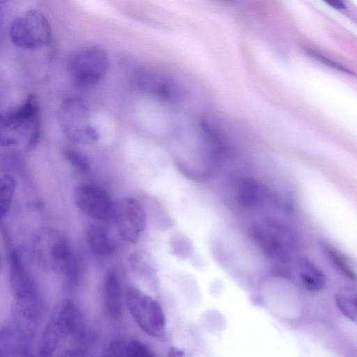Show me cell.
Listing matches in <instances>:
<instances>
[{
  "mask_svg": "<svg viewBox=\"0 0 357 357\" xmlns=\"http://www.w3.org/2000/svg\"><path fill=\"white\" fill-rule=\"evenodd\" d=\"M39 135L40 107L34 95H29L17 108L0 114V146L25 143L33 147Z\"/></svg>",
  "mask_w": 357,
  "mask_h": 357,
  "instance_id": "1",
  "label": "cell"
},
{
  "mask_svg": "<svg viewBox=\"0 0 357 357\" xmlns=\"http://www.w3.org/2000/svg\"><path fill=\"white\" fill-rule=\"evenodd\" d=\"M31 249L36 263L45 271L63 273L75 257L66 238L50 227L40 228L33 234Z\"/></svg>",
  "mask_w": 357,
  "mask_h": 357,
  "instance_id": "2",
  "label": "cell"
},
{
  "mask_svg": "<svg viewBox=\"0 0 357 357\" xmlns=\"http://www.w3.org/2000/svg\"><path fill=\"white\" fill-rule=\"evenodd\" d=\"M251 234L261 250L272 259L289 261L296 246V238L292 229L284 222L266 219L257 222Z\"/></svg>",
  "mask_w": 357,
  "mask_h": 357,
  "instance_id": "3",
  "label": "cell"
},
{
  "mask_svg": "<svg viewBox=\"0 0 357 357\" xmlns=\"http://www.w3.org/2000/svg\"><path fill=\"white\" fill-rule=\"evenodd\" d=\"M56 119L65 136L72 142L88 145L96 142L99 134L91 124L86 103L78 98H68L59 107Z\"/></svg>",
  "mask_w": 357,
  "mask_h": 357,
  "instance_id": "4",
  "label": "cell"
},
{
  "mask_svg": "<svg viewBox=\"0 0 357 357\" xmlns=\"http://www.w3.org/2000/svg\"><path fill=\"white\" fill-rule=\"evenodd\" d=\"M9 35L15 45L26 50L43 48L52 40L50 24L44 14L36 9L16 16L10 26Z\"/></svg>",
  "mask_w": 357,
  "mask_h": 357,
  "instance_id": "5",
  "label": "cell"
},
{
  "mask_svg": "<svg viewBox=\"0 0 357 357\" xmlns=\"http://www.w3.org/2000/svg\"><path fill=\"white\" fill-rule=\"evenodd\" d=\"M109 55L101 45H91L77 52L70 59L69 72L73 83L81 89L92 87L107 75Z\"/></svg>",
  "mask_w": 357,
  "mask_h": 357,
  "instance_id": "6",
  "label": "cell"
},
{
  "mask_svg": "<svg viewBox=\"0 0 357 357\" xmlns=\"http://www.w3.org/2000/svg\"><path fill=\"white\" fill-rule=\"evenodd\" d=\"M125 298L131 317L142 331L153 337L165 335L166 317L157 300L135 287L126 289Z\"/></svg>",
  "mask_w": 357,
  "mask_h": 357,
  "instance_id": "7",
  "label": "cell"
},
{
  "mask_svg": "<svg viewBox=\"0 0 357 357\" xmlns=\"http://www.w3.org/2000/svg\"><path fill=\"white\" fill-rule=\"evenodd\" d=\"M73 195L75 206L85 215L98 221H113L116 202L103 188L82 183L75 188Z\"/></svg>",
  "mask_w": 357,
  "mask_h": 357,
  "instance_id": "8",
  "label": "cell"
},
{
  "mask_svg": "<svg viewBox=\"0 0 357 357\" xmlns=\"http://www.w3.org/2000/svg\"><path fill=\"white\" fill-rule=\"evenodd\" d=\"M49 324L57 331L61 342L89 340L83 314L69 298L61 299L55 305Z\"/></svg>",
  "mask_w": 357,
  "mask_h": 357,
  "instance_id": "9",
  "label": "cell"
},
{
  "mask_svg": "<svg viewBox=\"0 0 357 357\" xmlns=\"http://www.w3.org/2000/svg\"><path fill=\"white\" fill-rule=\"evenodd\" d=\"M121 238L130 244H136L146 226L145 210L135 197H126L116 202L114 220Z\"/></svg>",
  "mask_w": 357,
  "mask_h": 357,
  "instance_id": "10",
  "label": "cell"
},
{
  "mask_svg": "<svg viewBox=\"0 0 357 357\" xmlns=\"http://www.w3.org/2000/svg\"><path fill=\"white\" fill-rule=\"evenodd\" d=\"M136 86L146 93L165 102H176L184 96V89L170 75L152 69H141L134 75Z\"/></svg>",
  "mask_w": 357,
  "mask_h": 357,
  "instance_id": "11",
  "label": "cell"
},
{
  "mask_svg": "<svg viewBox=\"0 0 357 357\" xmlns=\"http://www.w3.org/2000/svg\"><path fill=\"white\" fill-rule=\"evenodd\" d=\"M9 261L10 284L14 300L27 299L38 296L37 287L17 250H10Z\"/></svg>",
  "mask_w": 357,
  "mask_h": 357,
  "instance_id": "12",
  "label": "cell"
},
{
  "mask_svg": "<svg viewBox=\"0 0 357 357\" xmlns=\"http://www.w3.org/2000/svg\"><path fill=\"white\" fill-rule=\"evenodd\" d=\"M101 306L105 316L112 321H117L122 317L123 300L121 285L114 272H108L101 287Z\"/></svg>",
  "mask_w": 357,
  "mask_h": 357,
  "instance_id": "13",
  "label": "cell"
},
{
  "mask_svg": "<svg viewBox=\"0 0 357 357\" xmlns=\"http://www.w3.org/2000/svg\"><path fill=\"white\" fill-rule=\"evenodd\" d=\"M33 339L10 322L0 330V347L6 357H32Z\"/></svg>",
  "mask_w": 357,
  "mask_h": 357,
  "instance_id": "14",
  "label": "cell"
},
{
  "mask_svg": "<svg viewBox=\"0 0 357 357\" xmlns=\"http://www.w3.org/2000/svg\"><path fill=\"white\" fill-rule=\"evenodd\" d=\"M298 273L301 284L310 293H318L326 287V277L324 273L314 261L307 257L299 259Z\"/></svg>",
  "mask_w": 357,
  "mask_h": 357,
  "instance_id": "15",
  "label": "cell"
},
{
  "mask_svg": "<svg viewBox=\"0 0 357 357\" xmlns=\"http://www.w3.org/2000/svg\"><path fill=\"white\" fill-rule=\"evenodd\" d=\"M266 188L257 181L245 178L239 183L237 190V201L246 208H255L260 206L266 200Z\"/></svg>",
  "mask_w": 357,
  "mask_h": 357,
  "instance_id": "16",
  "label": "cell"
},
{
  "mask_svg": "<svg viewBox=\"0 0 357 357\" xmlns=\"http://www.w3.org/2000/svg\"><path fill=\"white\" fill-rule=\"evenodd\" d=\"M86 242L90 250L100 257H108L115 250V244L107 228L98 225L88 227Z\"/></svg>",
  "mask_w": 357,
  "mask_h": 357,
  "instance_id": "17",
  "label": "cell"
},
{
  "mask_svg": "<svg viewBox=\"0 0 357 357\" xmlns=\"http://www.w3.org/2000/svg\"><path fill=\"white\" fill-rule=\"evenodd\" d=\"M356 302V291L354 287H342L335 294V303L339 311L354 322L357 319Z\"/></svg>",
  "mask_w": 357,
  "mask_h": 357,
  "instance_id": "18",
  "label": "cell"
},
{
  "mask_svg": "<svg viewBox=\"0 0 357 357\" xmlns=\"http://www.w3.org/2000/svg\"><path fill=\"white\" fill-rule=\"evenodd\" d=\"M15 188L16 181L12 176H0V224L8 213Z\"/></svg>",
  "mask_w": 357,
  "mask_h": 357,
  "instance_id": "19",
  "label": "cell"
},
{
  "mask_svg": "<svg viewBox=\"0 0 357 357\" xmlns=\"http://www.w3.org/2000/svg\"><path fill=\"white\" fill-rule=\"evenodd\" d=\"M130 268L140 276L154 277L155 269L150 256L145 252L135 251L128 257Z\"/></svg>",
  "mask_w": 357,
  "mask_h": 357,
  "instance_id": "20",
  "label": "cell"
},
{
  "mask_svg": "<svg viewBox=\"0 0 357 357\" xmlns=\"http://www.w3.org/2000/svg\"><path fill=\"white\" fill-rule=\"evenodd\" d=\"M323 248L333 264L339 271L349 278L355 280L356 274L354 270L347 257L331 244H323Z\"/></svg>",
  "mask_w": 357,
  "mask_h": 357,
  "instance_id": "21",
  "label": "cell"
},
{
  "mask_svg": "<svg viewBox=\"0 0 357 357\" xmlns=\"http://www.w3.org/2000/svg\"><path fill=\"white\" fill-rule=\"evenodd\" d=\"M64 155L69 164L78 172L86 174L91 170V161L82 151L68 148L64 151Z\"/></svg>",
  "mask_w": 357,
  "mask_h": 357,
  "instance_id": "22",
  "label": "cell"
},
{
  "mask_svg": "<svg viewBox=\"0 0 357 357\" xmlns=\"http://www.w3.org/2000/svg\"><path fill=\"white\" fill-rule=\"evenodd\" d=\"M89 340L68 341L57 357H89Z\"/></svg>",
  "mask_w": 357,
  "mask_h": 357,
  "instance_id": "23",
  "label": "cell"
},
{
  "mask_svg": "<svg viewBox=\"0 0 357 357\" xmlns=\"http://www.w3.org/2000/svg\"><path fill=\"white\" fill-rule=\"evenodd\" d=\"M126 357H157L151 348L137 340L130 341L126 346Z\"/></svg>",
  "mask_w": 357,
  "mask_h": 357,
  "instance_id": "24",
  "label": "cell"
},
{
  "mask_svg": "<svg viewBox=\"0 0 357 357\" xmlns=\"http://www.w3.org/2000/svg\"><path fill=\"white\" fill-rule=\"evenodd\" d=\"M98 357H126V347L118 342H113L106 352Z\"/></svg>",
  "mask_w": 357,
  "mask_h": 357,
  "instance_id": "25",
  "label": "cell"
},
{
  "mask_svg": "<svg viewBox=\"0 0 357 357\" xmlns=\"http://www.w3.org/2000/svg\"><path fill=\"white\" fill-rule=\"evenodd\" d=\"M167 357H190L185 351L182 349L172 347L169 348Z\"/></svg>",
  "mask_w": 357,
  "mask_h": 357,
  "instance_id": "26",
  "label": "cell"
},
{
  "mask_svg": "<svg viewBox=\"0 0 357 357\" xmlns=\"http://www.w3.org/2000/svg\"><path fill=\"white\" fill-rule=\"evenodd\" d=\"M329 3L332 4L333 6L335 8H344V4L341 1H331Z\"/></svg>",
  "mask_w": 357,
  "mask_h": 357,
  "instance_id": "27",
  "label": "cell"
},
{
  "mask_svg": "<svg viewBox=\"0 0 357 357\" xmlns=\"http://www.w3.org/2000/svg\"><path fill=\"white\" fill-rule=\"evenodd\" d=\"M0 357H6L5 354L3 353V350L1 349L0 347Z\"/></svg>",
  "mask_w": 357,
  "mask_h": 357,
  "instance_id": "28",
  "label": "cell"
},
{
  "mask_svg": "<svg viewBox=\"0 0 357 357\" xmlns=\"http://www.w3.org/2000/svg\"><path fill=\"white\" fill-rule=\"evenodd\" d=\"M32 357H47V356H43V355H41V354L37 353L36 355L33 354V356Z\"/></svg>",
  "mask_w": 357,
  "mask_h": 357,
  "instance_id": "29",
  "label": "cell"
},
{
  "mask_svg": "<svg viewBox=\"0 0 357 357\" xmlns=\"http://www.w3.org/2000/svg\"><path fill=\"white\" fill-rule=\"evenodd\" d=\"M1 8H0V22H1Z\"/></svg>",
  "mask_w": 357,
  "mask_h": 357,
  "instance_id": "30",
  "label": "cell"
}]
</instances>
